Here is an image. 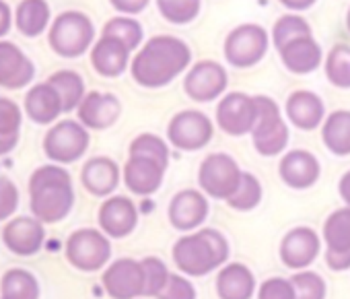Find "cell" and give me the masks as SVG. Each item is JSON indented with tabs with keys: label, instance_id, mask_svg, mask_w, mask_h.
Masks as SVG:
<instances>
[{
	"label": "cell",
	"instance_id": "obj_46",
	"mask_svg": "<svg viewBox=\"0 0 350 299\" xmlns=\"http://www.w3.org/2000/svg\"><path fill=\"white\" fill-rule=\"evenodd\" d=\"M13 23H15V15H13L11 7L5 3V0H0V38H5L11 31Z\"/></svg>",
	"mask_w": 350,
	"mask_h": 299
},
{
	"label": "cell",
	"instance_id": "obj_40",
	"mask_svg": "<svg viewBox=\"0 0 350 299\" xmlns=\"http://www.w3.org/2000/svg\"><path fill=\"white\" fill-rule=\"evenodd\" d=\"M140 264H142V272H144V293L142 295L157 297L161 293V289L165 287L171 272L159 258H152V256L140 260Z\"/></svg>",
	"mask_w": 350,
	"mask_h": 299
},
{
	"label": "cell",
	"instance_id": "obj_30",
	"mask_svg": "<svg viewBox=\"0 0 350 299\" xmlns=\"http://www.w3.org/2000/svg\"><path fill=\"white\" fill-rule=\"evenodd\" d=\"M321 136L334 155H350V112L338 109L329 114L323 122Z\"/></svg>",
	"mask_w": 350,
	"mask_h": 299
},
{
	"label": "cell",
	"instance_id": "obj_9",
	"mask_svg": "<svg viewBox=\"0 0 350 299\" xmlns=\"http://www.w3.org/2000/svg\"><path fill=\"white\" fill-rule=\"evenodd\" d=\"M167 138L182 151H198L213 138V122L206 114L196 109L180 112L169 122Z\"/></svg>",
	"mask_w": 350,
	"mask_h": 299
},
{
	"label": "cell",
	"instance_id": "obj_20",
	"mask_svg": "<svg viewBox=\"0 0 350 299\" xmlns=\"http://www.w3.org/2000/svg\"><path fill=\"white\" fill-rule=\"evenodd\" d=\"M208 215V203L198 190H182L171 198L169 221L175 229L192 231Z\"/></svg>",
	"mask_w": 350,
	"mask_h": 299
},
{
	"label": "cell",
	"instance_id": "obj_2",
	"mask_svg": "<svg viewBox=\"0 0 350 299\" xmlns=\"http://www.w3.org/2000/svg\"><path fill=\"white\" fill-rule=\"evenodd\" d=\"M29 205L42 223L62 221L75 205L70 174L60 166L38 168L29 178Z\"/></svg>",
	"mask_w": 350,
	"mask_h": 299
},
{
	"label": "cell",
	"instance_id": "obj_18",
	"mask_svg": "<svg viewBox=\"0 0 350 299\" xmlns=\"http://www.w3.org/2000/svg\"><path fill=\"white\" fill-rule=\"evenodd\" d=\"M319 237L309 227H297L288 231L280 244V258L293 270L307 268L319 254Z\"/></svg>",
	"mask_w": 350,
	"mask_h": 299
},
{
	"label": "cell",
	"instance_id": "obj_48",
	"mask_svg": "<svg viewBox=\"0 0 350 299\" xmlns=\"http://www.w3.org/2000/svg\"><path fill=\"white\" fill-rule=\"evenodd\" d=\"M338 190H340L342 200L350 207V172H346V174L342 176V180H340V184H338Z\"/></svg>",
	"mask_w": 350,
	"mask_h": 299
},
{
	"label": "cell",
	"instance_id": "obj_4",
	"mask_svg": "<svg viewBox=\"0 0 350 299\" xmlns=\"http://www.w3.org/2000/svg\"><path fill=\"white\" fill-rule=\"evenodd\" d=\"M93 40H95L93 21L81 11L60 13L48 29L50 48L54 50V54L62 58L83 56L93 46Z\"/></svg>",
	"mask_w": 350,
	"mask_h": 299
},
{
	"label": "cell",
	"instance_id": "obj_39",
	"mask_svg": "<svg viewBox=\"0 0 350 299\" xmlns=\"http://www.w3.org/2000/svg\"><path fill=\"white\" fill-rule=\"evenodd\" d=\"M295 287V299H323L325 297V283L319 274L311 270H299L291 276Z\"/></svg>",
	"mask_w": 350,
	"mask_h": 299
},
{
	"label": "cell",
	"instance_id": "obj_34",
	"mask_svg": "<svg viewBox=\"0 0 350 299\" xmlns=\"http://www.w3.org/2000/svg\"><path fill=\"white\" fill-rule=\"evenodd\" d=\"M325 75L332 85L350 89V46H336L325 62Z\"/></svg>",
	"mask_w": 350,
	"mask_h": 299
},
{
	"label": "cell",
	"instance_id": "obj_33",
	"mask_svg": "<svg viewBox=\"0 0 350 299\" xmlns=\"http://www.w3.org/2000/svg\"><path fill=\"white\" fill-rule=\"evenodd\" d=\"M101 36H111V38H118L120 42H124L128 46L130 52H134L140 42H142V27L136 19L132 17H113L105 23L103 27V34Z\"/></svg>",
	"mask_w": 350,
	"mask_h": 299
},
{
	"label": "cell",
	"instance_id": "obj_35",
	"mask_svg": "<svg viewBox=\"0 0 350 299\" xmlns=\"http://www.w3.org/2000/svg\"><path fill=\"white\" fill-rule=\"evenodd\" d=\"M200 5L202 0H157L161 15L175 25L194 21L200 13Z\"/></svg>",
	"mask_w": 350,
	"mask_h": 299
},
{
	"label": "cell",
	"instance_id": "obj_3",
	"mask_svg": "<svg viewBox=\"0 0 350 299\" xmlns=\"http://www.w3.org/2000/svg\"><path fill=\"white\" fill-rule=\"evenodd\" d=\"M229 244L217 229H200L184 235L173 246V260L190 276H204L225 264Z\"/></svg>",
	"mask_w": 350,
	"mask_h": 299
},
{
	"label": "cell",
	"instance_id": "obj_23",
	"mask_svg": "<svg viewBox=\"0 0 350 299\" xmlns=\"http://www.w3.org/2000/svg\"><path fill=\"white\" fill-rule=\"evenodd\" d=\"M25 114L36 124H52L64 114V103L60 93L46 81L33 85L25 95Z\"/></svg>",
	"mask_w": 350,
	"mask_h": 299
},
{
	"label": "cell",
	"instance_id": "obj_29",
	"mask_svg": "<svg viewBox=\"0 0 350 299\" xmlns=\"http://www.w3.org/2000/svg\"><path fill=\"white\" fill-rule=\"evenodd\" d=\"M52 11L48 0H21L15 9V27L25 38H40L50 29Z\"/></svg>",
	"mask_w": 350,
	"mask_h": 299
},
{
	"label": "cell",
	"instance_id": "obj_21",
	"mask_svg": "<svg viewBox=\"0 0 350 299\" xmlns=\"http://www.w3.org/2000/svg\"><path fill=\"white\" fill-rule=\"evenodd\" d=\"M138 221L136 207L126 196H111L99 209V225L109 237H126Z\"/></svg>",
	"mask_w": 350,
	"mask_h": 299
},
{
	"label": "cell",
	"instance_id": "obj_26",
	"mask_svg": "<svg viewBox=\"0 0 350 299\" xmlns=\"http://www.w3.org/2000/svg\"><path fill=\"white\" fill-rule=\"evenodd\" d=\"M81 182L93 196H109L120 184V168L109 157H93L85 164Z\"/></svg>",
	"mask_w": 350,
	"mask_h": 299
},
{
	"label": "cell",
	"instance_id": "obj_37",
	"mask_svg": "<svg viewBox=\"0 0 350 299\" xmlns=\"http://www.w3.org/2000/svg\"><path fill=\"white\" fill-rule=\"evenodd\" d=\"M130 155H142V157H150L163 166L169 164V148L165 144L163 138L154 136V134H140L132 140L130 144Z\"/></svg>",
	"mask_w": 350,
	"mask_h": 299
},
{
	"label": "cell",
	"instance_id": "obj_42",
	"mask_svg": "<svg viewBox=\"0 0 350 299\" xmlns=\"http://www.w3.org/2000/svg\"><path fill=\"white\" fill-rule=\"evenodd\" d=\"M157 299H196V291L194 285L182 274H169Z\"/></svg>",
	"mask_w": 350,
	"mask_h": 299
},
{
	"label": "cell",
	"instance_id": "obj_44",
	"mask_svg": "<svg viewBox=\"0 0 350 299\" xmlns=\"http://www.w3.org/2000/svg\"><path fill=\"white\" fill-rule=\"evenodd\" d=\"M17 207H19L17 186L9 178L0 176V221L11 219V215L17 211Z\"/></svg>",
	"mask_w": 350,
	"mask_h": 299
},
{
	"label": "cell",
	"instance_id": "obj_12",
	"mask_svg": "<svg viewBox=\"0 0 350 299\" xmlns=\"http://www.w3.org/2000/svg\"><path fill=\"white\" fill-rule=\"evenodd\" d=\"M325 262L332 270L350 268V207L334 211L323 225Z\"/></svg>",
	"mask_w": 350,
	"mask_h": 299
},
{
	"label": "cell",
	"instance_id": "obj_28",
	"mask_svg": "<svg viewBox=\"0 0 350 299\" xmlns=\"http://www.w3.org/2000/svg\"><path fill=\"white\" fill-rule=\"evenodd\" d=\"M286 116L301 130H313L323 120V101L311 91H295L286 99Z\"/></svg>",
	"mask_w": 350,
	"mask_h": 299
},
{
	"label": "cell",
	"instance_id": "obj_24",
	"mask_svg": "<svg viewBox=\"0 0 350 299\" xmlns=\"http://www.w3.org/2000/svg\"><path fill=\"white\" fill-rule=\"evenodd\" d=\"M280 178L291 188H309L319 178V161L309 151H291L280 161Z\"/></svg>",
	"mask_w": 350,
	"mask_h": 299
},
{
	"label": "cell",
	"instance_id": "obj_36",
	"mask_svg": "<svg viewBox=\"0 0 350 299\" xmlns=\"http://www.w3.org/2000/svg\"><path fill=\"white\" fill-rule=\"evenodd\" d=\"M260 200H262V186H260L258 178L243 172L241 182H239L235 194L227 200V205L237 211H252L260 205Z\"/></svg>",
	"mask_w": 350,
	"mask_h": 299
},
{
	"label": "cell",
	"instance_id": "obj_25",
	"mask_svg": "<svg viewBox=\"0 0 350 299\" xmlns=\"http://www.w3.org/2000/svg\"><path fill=\"white\" fill-rule=\"evenodd\" d=\"M278 52H280V58H282L284 66L291 73H297V75L313 73L321 64V48L317 46V42L313 40L311 34L301 36L297 40H291Z\"/></svg>",
	"mask_w": 350,
	"mask_h": 299
},
{
	"label": "cell",
	"instance_id": "obj_32",
	"mask_svg": "<svg viewBox=\"0 0 350 299\" xmlns=\"http://www.w3.org/2000/svg\"><path fill=\"white\" fill-rule=\"evenodd\" d=\"M48 83L60 93L62 103H64V114L77 109L81 105L83 97L87 95L83 77L75 70H58V73L50 75Z\"/></svg>",
	"mask_w": 350,
	"mask_h": 299
},
{
	"label": "cell",
	"instance_id": "obj_31",
	"mask_svg": "<svg viewBox=\"0 0 350 299\" xmlns=\"http://www.w3.org/2000/svg\"><path fill=\"white\" fill-rule=\"evenodd\" d=\"M0 293H3V299H40V283L31 272L13 268L5 272Z\"/></svg>",
	"mask_w": 350,
	"mask_h": 299
},
{
	"label": "cell",
	"instance_id": "obj_19",
	"mask_svg": "<svg viewBox=\"0 0 350 299\" xmlns=\"http://www.w3.org/2000/svg\"><path fill=\"white\" fill-rule=\"evenodd\" d=\"M165 170H167V166H163L150 157L130 155V159L124 168V182L130 192L148 196L161 188Z\"/></svg>",
	"mask_w": 350,
	"mask_h": 299
},
{
	"label": "cell",
	"instance_id": "obj_41",
	"mask_svg": "<svg viewBox=\"0 0 350 299\" xmlns=\"http://www.w3.org/2000/svg\"><path fill=\"white\" fill-rule=\"evenodd\" d=\"M23 122V112L21 107L7 97H0V134H19Z\"/></svg>",
	"mask_w": 350,
	"mask_h": 299
},
{
	"label": "cell",
	"instance_id": "obj_7",
	"mask_svg": "<svg viewBox=\"0 0 350 299\" xmlns=\"http://www.w3.org/2000/svg\"><path fill=\"white\" fill-rule=\"evenodd\" d=\"M111 256V244L97 229H79L66 242L68 262L85 272L101 270Z\"/></svg>",
	"mask_w": 350,
	"mask_h": 299
},
{
	"label": "cell",
	"instance_id": "obj_22",
	"mask_svg": "<svg viewBox=\"0 0 350 299\" xmlns=\"http://www.w3.org/2000/svg\"><path fill=\"white\" fill-rule=\"evenodd\" d=\"M130 62V50L124 42L111 36H101L99 42L91 48V64L93 68L107 79L120 77Z\"/></svg>",
	"mask_w": 350,
	"mask_h": 299
},
{
	"label": "cell",
	"instance_id": "obj_11",
	"mask_svg": "<svg viewBox=\"0 0 350 299\" xmlns=\"http://www.w3.org/2000/svg\"><path fill=\"white\" fill-rule=\"evenodd\" d=\"M258 120L256 97L245 93H229L217 107V124L221 130L233 136H243L254 130Z\"/></svg>",
	"mask_w": 350,
	"mask_h": 299
},
{
	"label": "cell",
	"instance_id": "obj_6",
	"mask_svg": "<svg viewBox=\"0 0 350 299\" xmlns=\"http://www.w3.org/2000/svg\"><path fill=\"white\" fill-rule=\"evenodd\" d=\"M87 148L89 132L81 122L75 120L56 122L44 138V153L56 164H72L85 155Z\"/></svg>",
	"mask_w": 350,
	"mask_h": 299
},
{
	"label": "cell",
	"instance_id": "obj_47",
	"mask_svg": "<svg viewBox=\"0 0 350 299\" xmlns=\"http://www.w3.org/2000/svg\"><path fill=\"white\" fill-rule=\"evenodd\" d=\"M17 142H19V134H11V136L0 134V157L9 155L13 148L17 146Z\"/></svg>",
	"mask_w": 350,
	"mask_h": 299
},
{
	"label": "cell",
	"instance_id": "obj_16",
	"mask_svg": "<svg viewBox=\"0 0 350 299\" xmlns=\"http://www.w3.org/2000/svg\"><path fill=\"white\" fill-rule=\"evenodd\" d=\"M3 239L13 254L33 256L44 246L46 229H44V223L36 217H17L5 225Z\"/></svg>",
	"mask_w": 350,
	"mask_h": 299
},
{
	"label": "cell",
	"instance_id": "obj_27",
	"mask_svg": "<svg viewBox=\"0 0 350 299\" xmlns=\"http://www.w3.org/2000/svg\"><path fill=\"white\" fill-rule=\"evenodd\" d=\"M254 289L256 278L245 264H227L217 276V293L221 299H252Z\"/></svg>",
	"mask_w": 350,
	"mask_h": 299
},
{
	"label": "cell",
	"instance_id": "obj_8",
	"mask_svg": "<svg viewBox=\"0 0 350 299\" xmlns=\"http://www.w3.org/2000/svg\"><path fill=\"white\" fill-rule=\"evenodd\" d=\"M241 176L243 172L239 170L233 157H229L227 153H215L202 161L198 182H200V188L208 196L229 200L235 194L241 182Z\"/></svg>",
	"mask_w": 350,
	"mask_h": 299
},
{
	"label": "cell",
	"instance_id": "obj_1",
	"mask_svg": "<svg viewBox=\"0 0 350 299\" xmlns=\"http://www.w3.org/2000/svg\"><path fill=\"white\" fill-rule=\"evenodd\" d=\"M190 48L173 36L150 38L132 60V79L148 89L171 83L190 64Z\"/></svg>",
	"mask_w": 350,
	"mask_h": 299
},
{
	"label": "cell",
	"instance_id": "obj_13",
	"mask_svg": "<svg viewBox=\"0 0 350 299\" xmlns=\"http://www.w3.org/2000/svg\"><path fill=\"white\" fill-rule=\"evenodd\" d=\"M105 291L113 299H134L144 293L142 264L132 258H120L101 276Z\"/></svg>",
	"mask_w": 350,
	"mask_h": 299
},
{
	"label": "cell",
	"instance_id": "obj_49",
	"mask_svg": "<svg viewBox=\"0 0 350 299\" xmlns=\"http://www.w3.org/2000/svg\"><path fill=\"white\" fill-rule=\"evenodd\" d=\"M280 3L291 11H305L315 3V0H280Z\"/></svg>",
	"mask_w": 350,
	"mask_h": 299
},
{
	"label": "cell",
	"instance_id": "obj_38",
	"mask_svg": "<svg viewBox=\"0 0 350 299\" xmlns=\"http://www.w3.org/2000/svg\"><path fill=\"white\" fill-rule=\"evenodd\" d=\"M309 34H311V27H309V23L303 17H299V15H284L274 25V44L280 50L291 40H297V38L309 36Z\"/></svg>",
	"mask_w": 350,
	"mask_h": 299
},
{
	"label": "cell",
	"instance_id": "obj_10",
	"mask_svg": "<svg viewBox=\"0 0 350 299\" xmlns=\"http://www.w3.org/2000/svg\"><path fill=\"white\" fill-rule=\"evenodd\" d=\"M268 50V34L260 25H241L233 29L225 44L227 60L237 68H247L258 64Z\"/></svg>",
	"mask_w": 350,
	"mask_h": 299
},
{
	"label": "cell",
	"instance_id": "obj_50",
	"mask_svg": "<svg viewBox=\"0 0 350 299\" xmlns=\"http://www.w3.org/2000/svg\"><path fill=\"white\" fill-rule=\"evenodd\" d=\"M346 21H348V29H350V11H348V19Z\"/></svg>",
	"mask_w": 350,
	"mask_h": 299
},
{
	"label": "cell",
	"instance_id": "obj_15",
	"mask_svg": "<svg viewBox=\"0 0 350 299\" xmlns=\"http://www.w3.org/2000/svg\"><path fill=\"white\" fill-rule=\"evenodd\" d=\"M184 89L194 101H213L227 89V70L213 60H202L186 75Z\"/></svg>",
	"mask_w": 350,
	"mask_h": 299
},
{
	"label": "cell",
	"instance_id": "obj_17",
	"mask_svg": "<svg viewBox=\"0 0 350 299\" xmlns=\"http://www.w3.org/2000/svg\"><path fill=\"white\" fill-rule=\"evenodd\" d=\"M79 112V122L85 128L91 130H105L109 128L122 112V103L116 95L111 93H99L91 91L83 97L81 105L77 107Z\"/></svg>",
	"mask_w": 350,
	"mask_h": 299
},
{
	"label": "cell",
	"instance_id": "obj_5",
	"mask_svg": "<svg viewBox=\"0 0 350 299\" xmlns=\"http://www.w3.org/2000/svg\"><path fill=\"white\" fill-rule=\"evenodd\" d=\"M256 103H258V120L252 130L254 146L258 148V153L266 157H274L282 153V148L288 142V128L274 99L258 95Z\"/></svg>",
	"mask_w": 350,
	"mask_h": 299
},
{
	"label": "cell",
	"instance_id": "obj_14",
	"mask_svg": "<svg viewBox=\"0 0 350 299\" xmlns=\"http://www.w3.org/2000/svg\"><path fill=\"white\" fill-rule=\"evenodd\" d=\"M36 77L29 56L13 42L0 40V87L17 91L27 87Z\"/></svg>",
	"mask_w": 350,
	"mask_h": 299
},
{
	"label": "cell",
	"instance_id": "obj_45",
	"mask_svg": "<svg viewBox=\"0 0 350 299\" xmlns=\"http://www.w3.org/2000/svg\"><path fill=\"white\" fill-rule=\"evenodd\" d=\"M111 7L118 11V13H124V15H136L140 11L146 9L148 0H109Z\"/></svg>",
	"mask_w": 350,
	"mask_h": 299
},
{
	"label": "cell",
	"instance_id": "obj_43",
	"mask_svg": "<svg viewBox=\"0 0 350 299\" xmlns=\"http://www.w3.org/2000/svg\"><path fill=\"white\" fill-rule=\"evenodd\" d=\"M258 299H295V287L291 278H268L258 291Z\"/></svg>",
	"mask_w": 350,
	"mask_h": 299
}]
</instances>
